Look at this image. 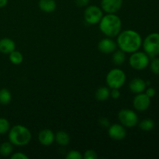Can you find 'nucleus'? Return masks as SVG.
Here are the masks:
<instances>
[{
  "label": "nucleus",
  "mask_w": 159,
  "mask_h": 159,
  "mask_svg": "<svg viewBox=\"0 0 159 159\" xmlns=\"http://www.w3.org/2000/svg\"><path fill=\"white\" fill-rule=\"evenodd\" d=\"M116 44L120 50L125 53H132L138 51L142 45V38L137 31L125 30L117 35Z\"/></svg>",
  "instance_id": "nucleus-1"
},
{
  "label": "nucleus",
  "mask_w": 159,
  "mask_h": 159,
  "mask_svg": "<svg viewBox=\"0 0 159 159\" xmlns=\"http://www.w3.org/2000/svg\"><path fill=\"white\" fill-rule=\"evenodd\" d=\"M99 30L107 37H117L122 29V21L116 13H107L99 23Z\"/></svg>",
  "instance_id": "nucleus-2"
},
{
  "label": "nucleus",
  "mask_w": 159,
  "mask_h": 159,
  "mask_svg": "<svg viewBox=\"0 0 159 159\" xmlns=\"http://www.w3.org/2000/svg\"><path fill=\"white\" fill-rule=\"evenodd\" d=\"M8 138L13 145L25 146L30 142L32 134L27 127L18 124L9 129Z\"/></svg>",
  "instance_id": "nucleus-3"
},
{
  "label": "nucleus",
  "mask_w": 159,
  "mask_h": 159,
  "mask_svg": "<svg viewBox=\"0 0 159 159\" xmlns=\"http://www.w3.org/2000/svg\"><path fill=\"white\" fill-rule=\"evenodd\" d=\"M126 74L120 68H113L107 75L106 82L110 89H120L125 84Z\"/></svg>",
  "instance_id": "nucleus-4"
},
{
  "label": "nucleus",
  "mask_w": 159,
  "mask_h": 159,
  "mask_svg": "<svg viewBox=\"0 0 159 159\" xmlns=\"http://www.w3.org/2000/svg\"><path fill=\"white\" fill-rule=\"evenodd\" d=\"M144 52L149 57H156L159 54V34L152 33L148 35L144 41H142Z\"/></svg>",
  "instance_id": "nucleus-5"
},
{
  "label": "nucleus",
  "mask_w": 159,
  "mask_h": 159,
  "mask_svg": "<svg viewBox=\"0 0 159 159\" xmlns=\"http://www.w3.org/2000/svg\"><path fill=\"white\" fill-rule=\"evenodd\" d=\"M149 57L145 52L135 51L132 53L129 58V64L132 68L135 70H143L149 65Z\"/></svg>",
  "instance_id": "nucleus-6"
},
{
  "label": "nucleus",
  "mask_w": 159,
  "mask_h": 159,
  "mask_svg": "<svg viewBox=\"0 0 159 159\" xmlns=\"http://www.w3.org/2000/svg\"><path fill=\"white\" fill-rule=\"evenodd\" d=\"M102 16H103L102 9L95 5L87 6L85 10L84 11V19H85V21L89 24H98Z\"/></svg>",
  "instance_id": "nucleus-7"
},
{
  "label": "nucleus",
  "mask_w": 159,
  "mask_h": 159,
  "mask_svg": "<svg viewBox=\"0 0 159 159\" xmlns=\"http://www.w3.org/2000/svg\"><path fill=\"white\" fill-rule=\"evenodd\" d=\"M118 120L124 127H134L138 124V116L134 110L123 109L118 113Z\"/></svg>",
  "instance_id": "nucleus-8"
},
{
  "label": "nucleus",
  "mask_w": 159,
  "mask_h": 159,
  "mask_svg": "<svg viewBox=\"0 0 159 159\" xmlns=\"http://www.w3.org/2000/svg\"><path fill=\"white\" fill-rule=\"evenodd\" d=\"M151 104V98L148 97L145 93H139L134 98L133 106L134 108L140 112L147 110Z\"/></svg>",
  "instance_id": "nucleus-9"
},
{
  "label": "nucleus",
  "mask_w": 159,
  "mask_h": 159,
  "mask_svg": "<svg viewBox=\"0 0 159 159\" xmlns=\"http://www.w3.org/2000/svg\"><path fill=\"white\" fill-rule=\"evenodd\" d=\"M108 134L113 140L121 141L127 136V130L121 124H113L108 127Z\"/></svg>",
  "instance_id": "nucleus-10"
},
{
  "label": "nucleus",
  "mask_w": 159,
  "mask_h": 159,
  "mask_svg": "<svg viewBox=\"0 0 159 159\" xmlns=\"http://www.w3.org/2000/svg\"><path fill=\"white\" fill-rule=\"evenodd\" d=\"M98 49L102 54H113L117 49V44H116V42H115L113 39L107 37L99 42Z\"/></svg>",
  "instance_id": "nucleus-11"
},
{
  "label": "nucleus",
  "mask_w": 159,
  "mask_h": 159,
  "mask_svg": "<svg viewBox=\"0 0 159 159\" xmlns=\"http://www.w3.org/2000/svg\"><path fill=\"white\" fill-rule=\"evenodd\" d=\"M123 6V0H101V9L106 13H116Z\"/></svg>",
  "instance_id": "nucleus-12"
},
{
  "label": "nucleus",
  "mask_w": 159,
  "mask_h": 159,
  "mask_svg": "<svg viewBox=\"0 0 159 159\" xmlns=\"http://www.w3.org/2000/svg\"><path fill=\"white\" fill-rule=\"evenodd\" d=\"M38 141L42 145L50 146L54 142V134L50 129H43L38 134Z\"/></svg>",
  "instance_id": "nucleus-13"
},
{
  "label": "nucleus",
  "mask_w": 159,
  "mask_h": 159,
  "mask_svg": "<svg viewBox=\"0 0 159 159\" xmlns=\"http://www.w3.org/2000/svg\"><path fill=\"white\" fill-rule=\"evenodd\" d=\"M146 82H144L142 79L140 78H135L133 79L129 83V89L130 91L135 94L144 93L146 89Z\"/></svg>",
  "instance_id": "nucleus-14"
},
{
  "label": "nucleus",
  "mask_w": 159,
  "mask_h": 159,
  "mask_svg": "<svg viewBox=\"0 0 159 159\" xmlns=\"http://www.w3.org/2000/svg\"><path fill=\"white\" fill-rule=\"evenodd\" d=\"M16 48V43L12 39L5 37L0 40V52L4 54H9Z\"/></svg>",
  "instance_id": "nucleus-15"
},
{
  "label": "nucleus",
  "mask_w": 159,
  "mask_h": 159,
  "mask_svg": "<svg viewBox=\"0 0 159 159\" xmlns=\"http://www.w3.org/2000/svg\"><path fill=\"white\" fill-rule=\"evenodd\" d=\"M39 9L46 13H51L56 9L57 4L54 0H39Z\"/></svg>",
  "instance_id": "nucleus-16"
},
{
  "label": "nucleus",
  "mask_w": 159,
  "mask_h": 159,
  "mask_svg": "<svg viewBox=\"0 0 159 159\" xmlns=\"http://www.w3.org/2000/svg\"><path fill=\"white\" fill-rule=\"evenodd\" d=\"M54 141L60 146H67L70 142V136L67 132L60 130L54 134Z\"/></svg>",
  "instance_id": "nucleus-17"
},
{
  "label": "nucleus",
  "mask_w": 159,
  "mask_h": 159,
  "mask_svg": "<svg viewBox=\"0 0 159 159\" xmlns=\"http://www.w3.org/2000/svg\"><path fill=\"white\" fill-rule=\"evenodd\" d=\"M110 96V89L109 87L101 86L98 89L95 93V97L96 100L103 102L107 100Z\"/></svg>",
  "instance_id": "nucleus-18"
},
{
  "label": "nucleus",
  "mask_w": 159,
  "mask_h": 159,
  "mask_svg": "<svg viewBox=\"0 0 159 159\" xmlns=\"http://www.w3.org/2000/svg\"><path fill=\"white\" fill-rule=\"evenodd\" d=\"M112 60H113V64L115 65H117V66L122 65L126 61V53L120 49L116 50L113 53Z\"/></svg>",
  "instance_id": "nucleus-19"
},
{
  "label": "nucleus",
  "mask_w": 159,
  "mask_h": 159,
  "mask_svg": "<svg viewBox=\"0 0 159 159\" xmlns=\"http://www.w3.org/2000/svg\"><path fill=\"white\" fill-rule=\"evenodd\" d=\"M12 151H13V144L9 141L3 142L0 145V155L2 156H9L12 153Z\"/></svg>",
  "instance_id": "nucleus-20"
},
{
  "label": "nucleus",
  "mask_w": 159,
  "mask_h": 159,
  "mask_svg": "<svg viewBox=\"0 0 159 159\" xmlns=\"http://www.w3.org/2000/svg\"><path fill=\"white\" fill-rule=\"evenodd\" d=\"M12 100V94L7 89H0V104L8 105Z\"/></svg>",
  "instance_id": "nucleus-21"
},
{
  "label": "nucleus",
  "mask_w": 159,
  "mask_h": 159,
  "mask_svg": "<svg viewBox=\"0 0 159 159\" xmlns=\"http://www.w3.org/2000/svg\"><path fill=\"white\" fill-rule=\"evenodd\" d=\"M9 61H11V63H12L13 65H20V64L23 62V54H21V52L14 50L13 51H12V52L9 54Z\"/></svg>",
  "instance_id": "nucleus-22"
},
{
  "label": "nucleus",
  "mask_w": 159,
  "mask_h": 159,
  "mask_svg": "<svg viewBox=\"0 0 159 159\" xmlns=\"http://www.w3.org/2000/svg\"><path fill=\"white\" fill-rule=\"evenodd\" d=\"M139 127L144 131H150L153 130L155 127V122L152 119L143 120L141 122H140Z\"/></svg>",
  "instance_id": "nucleus-23"
},
{
  "label": "nucleus",
  "mask_w": 159,
  "mask_h": 159,
  "mask_svg": "<svg viewBox=\"0 0 159 159\" xmlns=\"http://www.w3.org/2000/svg\"><path fill=\"white\" fill-rule=\"evenodd\" d=\"M10 129V124L6 118H0V134H5L9 132Z\"/></svg>",
  "instance_id": "nucleus-24"
},
{
  "label": "nucleus",
  "mask_w": 159,
  "mask_h": 159,
  "mask_svg": "<svg viewBox=\"0 0 159 159\" xmlns=\"http://www.w3.org/2000/svg\"><path fill=\"white\" fill-rule=\"evenodd\" d=\"M67 159H82L83 158V155L79 152V151L76 150H71L68 152L66 155Z\"/></svg>",
  "instance_id": "nucleus-25"
},
{
  "label": "nucleus",
  "mask_w": 159,
  "mask_h": 159,
  "mask_svg": "<svg viewBox=\"0 0 159 159\" xmlns=\"http://www.w3.org/2000/svg\"><path fill=\"white\" fill-rule=\"evenodd\" d=\"M151 70L155 75H159V58L154 57L151 62Z\"/></svg>",
  "instance_id": "nucleus-26"
},
{
  "label": "nucleus",
  "mask_w": 159,
  "mask_h": 159,
  "mask_svg": "<svg viewBox=\"0 0 159 159\" xmlns=\"http://www.w3.org/2000/svg\"><path fill=\"white\" fill-rule=\"evenodd\" d=\"M98 158V155L94 150H87L84 153L83 158L85 159H96Z\"/></svg>",
  "instance_id": "nucleus-27"
},
{
  "label": "nucleus",
  "mask_w": 159,
  "mask_h": 159,
  "mask_svg": "<svg viewBox=\"0 0 159 159\" xmlns=\"http://www.w3.org/2000/svg\"><path fill=\"white\" fill-rule=\"evenodd\" d=\"M10 158L12 159H28L29 157L22 152H16V153L11 155Z\"/></svg>",
  "instance_id": "nucleus-28"
},
{
  "label": "nucleus",
  "mask_w": 159,
  "mask_h": 159,
  "mask_svg": "<svg viewBox=\"0 0 159 159\" xmlns=\"http://www.w3.org/2000/svg\"><path fill=\"white\" fill-rule=\"evenodd\" d=\"M99 124L102 127H105V128H108L110 125V120H109L106 117H101L99 120Z\"/></svg>",
  "instance_id": "nucleus-29"
},
{
  "label": "nucleus",
  "mask_w": 159,
  "mask_h": 159,
  "mask_svg": "<svg viewBox=\"0 0 159 159\" xmlns=\"http://www.w3.org/2000/svg\"><path fill=\"white\" fill-rule=\"evenodd\" d=\"M110 96L113 99H119L120 97V92L119 89H112L110 90Z\"/></svg>",
  "instance_id": "nucleus-30"
},
{
  "label": "nucleus",
  "mask_w": 159,
  "mask_h": 159,
  "mask_svg": "<svg viewBox=\"0 0 159 159\" xmlns=\"http://www.w3.org/2000/svg\"><path fill=\"white\" fill-rule=\"evenodd\" d=\"M76 6L78 7H85L90 2V0H75Z\"/></svg>",
  "instance_id": "nucleus-31"
},
{
  "label": "nucleus",
  "mask_w": 159,
  "mask_h": 159,
  "mask_svg": "<svg viewBox=\"0 0 159 159\" xmlns=\"http://www.w3.org/2000/svg\"><path fill=\"white\" fill-rule=\"evenodd\" d=\"M145 94L147 95L148 97L152 98L155 96V94H156V91H155V89L154 88H148L146 90Z\"/></svg>",
  "instance_id": "nucleus-32"
},
{
  "label": "nucleus",
  "mask_w": 159,
  "mask_h": 159,
  "mask_svg": "<svg viewBox=\"0 0 159 159\" xmlns=\"http://www.w3.org/2000/svg\"><path fill=\"white\" fill-rule=\"evenodd\" d=\"M8 4V0H0V8H3Z\"/></svg>",
  "instance_id": "nucleus-33"
}]
</instances>
